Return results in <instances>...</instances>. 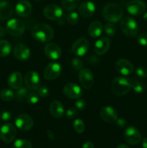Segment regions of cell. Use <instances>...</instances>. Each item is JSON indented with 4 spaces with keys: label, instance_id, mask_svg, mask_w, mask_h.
<instances>
[{
    "label": "cell",
    "instance_id": "50",
    "mask_svg": "<svg viewBox=\"0 0 147 148\" xmlns=\"http://www.w3.org/2000/svg\"><path fill=\"white\" fill-rule=\"evenodd\" d=\"M34 1H40V0H34Z\"/></svg>",
    "mask_w": 147,
    "mask_h": 148
},
{
    "label": "cell",
    "instance_id": "41",
    "mask_svg": "<svg viewBox=\"0 0 147 148\" xmlns=\"http://www.w3.org/2000/svg\"><path fill=\"white\" fill-rule=\"evenodd\" d=\"M76 116H77V110H76V108H69L66 111V118L69 119H72L75 118Z\"/></svg>",
    "mask_w": 147,
    "mask_h": 148
},
{
    "label": "cell",
    "instance_id": "12",
    "mask_svg": "<svg viewBox=\"0 0 147 148\" xmlns=\"http://www.w3.org/2000/svg\"><path fill=\"white\" fill-rule=\"evenodd\" d=\"M43 14L48 20H59L63 16V10L59 5L50 4L45 7L43 10Z\"/></svg>",
    "mask_w": 147,
    "mask_h": 148
},
{
    "label": "cell",
    "instance_id": "38",
    "mask_svg": "<svg viewBox=\"0 0 147 148\" xmlns=\"http://www.w3.org/2000/svg\"><path fill=\"white\" fill-rule=\"evenodd\" d=\"M37 90V94H38L39 96L41 97V98H46V97L49 95V90L46 86L40 85Z\"/></svg>",
    "mask_w": 147,
    "mask_h": 148
},
{
    "label": "cell",
    "instance_id": "13",
    "mask_svg": "<svg viewBox=\"0 0 147 148\" xmlns=\"http://www.w3.org/2000/svg\"><path fill=\"white\" fill-rule=\"evenodd\" d=\"M63 92L67 98L71 99H79L82 95V90L81 87L75 83H67L63 86Z\"/></svg>",
    "mask_w": 147,
    "mask_h": 148
},
{
    "label": "cell",
    "instance_id": "18",
    "mask_svg": "<svg viewBox=\"0 0 147 148\" xmlns=\"http://www.w3.org/2000/svg\"><path fill=\"white\" fill-rule=\"evenodd\" d=\"M95 9L96 7L92 1H85L79 5L78 12H79V15L82 16V17L89 18L93 15L95 12Z\"/></svg>",
    "mask_w": 147,
    "mask_h": 148
},
{
    "label": "cell",
    "instance_id": "48",
    "mask_svg": "<svg viewBox=\"0 0 147 148\" xmlns=\"http://www.w3.org/2000/svg\"><path fill=\"white\" fill-rule=\"evenodd\" d=\"M142 147L147 148V138H144L142 141Z\"/></svg>",
    "mask_w": 147,
    "mask_h": 148
},
{
    "label": "cell",
    "instance_id": "20",
    "mask_svg": "<svg viewBox=\"0 0 147 148\" xmlns=\"http://www.w3.org/2000/svg\"><path fill=\"white\" fill-rule=\"evenodd\" d=\"M44 52L46 56L48 59L56 60L59 59L61 56V49L57 44L53 43H48L44 49Z\"/></svg>",
    "mask_w": 147,
    "mask_h": 148
},
{
    "label": "cell",
    "instance_id": "46",
    "mask_svg": "<svg viewBox=\"0 0 147 148\" xmlns=\"http://www.w3.org/2000/svg\"><path fill=\"white\" fill-rule=\"evenodd\" d=\"M7 33V30H6V28H4V27H0V37H3V36H4Z\"/></svg>",
    "mask_w": 147,
    "mask_h": 148
},
{
    "label": "cell",
    "instance_id": "49",
    "mask_svg": "<svg viewBox=\"0 0 147 148\" xmlns=\"http://www.w3.org/2000/svg\"><path fill=\"white\" fill-rule=\"evenodd\" d=\"M117 148H129V147L125 144H120L117 147Z\"/></svg>",
    "mask_w": 147,
    "mask_h": 148
},
{
    "label": "cell",
    "instance_id": "31",
    "mask_svg": "<svg viewBox=\"0 0 147 148\" xmlns=\"http://www.w3.org/2000/svg\"><path fill=\"white\" fill-rule=\"evenodd\" d=\"M14 98V93L12 90L3 89L0 92V98L4 101H10Z\"/></svg>",
    "mask_w": 147,
    "mask_h": 148
},
{
    "label": "cell",
    "instance_id": "23",
    "mask_svg": "<svg viewBox=\"0 0 147 148\" xmlns=\"http://www.w3.org/2000/svg\"><path fill=\"white\" fill-rule=\"evenodd\" d=\"M14 9L12 5L7 0L0 1V20H6L12 16Z\"/></svg>",
    "mask_w": 147,
    "mask_h": 148
},
{
    "label": "cell",
    "instance_id": "6",
    "mask_svg": "<svg viewBox=\"0 0 147 148\" xmlns=\"http://www.w3.org/2000/svg\"><path fill=\"white\" fill-rule=\"evenodd\" d=\"M17 135V130L10 123L3 124L0 128V137L6 143H10L14 140Z\"/></svg>",
    "mask_w": 147,
    "mask_h": 148
},
{
    "label": "cell",
    "instance_id": "47",
    "mask_svg": "<svg viewBox=\"0 0 147 148\" xmlns=\"http://www.w3.org/2000/svg\"><path fill=\"white\" fill-rule=\"evenodd\" d=\"M46 134H47L48 137L49 139H50V140H53V139H54V134H53V132L52 131L48 130V131H47Z\"/></svg>",
    "mask_w": 147,
    "mask_h": 148
},
{
    "label": "cell",
    "instance_id": "9",
    "mask_svg": "<svg viewBox=\"0 0 147 148\" xmlns=\"http://www.w3.org/2000/svg\"><path fill=\"white\" fill-rule=\"evenodd\" d=\"M15 125L20 130L23 132L28 131L33 128L34 121L32 117L28 114H19L15 119Z\"/></svg>",
    "mask_w": 147,
    "mask_h": 148
},
{
    "label": "cell",
    "instance_id": "45",
    "mask_svg": "<svg viewBox=\"0 0 147 148\" xmlns=\"http://www.w3.org/2000/svg\"><path fill=\"white\" fill-rule=\"evenodd\" d=\"M82 148H95V147H94V145L92 144V143L89 141H86L83 144Z\"/></svg>",
    "mask_w": 147,
    "mask_h": 148
},
{
    "label": "cell",
    "instance_id": "33",
    "mask_svg": "<svg viewBox=\"0 0 147 148\" xmlns=\"http://www.w3.org/2000/svg\"><path fill=\"white\" fill-rule=\"evenodd\" d=\"M74 128L75 131L76 132L82 134L85 130L84 123V121L81 119H76L74 121Z\"/></svg>",
    "mask_w": 147,
    "mask_h": 148
},
{
    "label": "cell",
    "instance_id": "8",
    "mask_svg": "<svg viewBox=\"0 0 147 148\" xmlns=\"http://www.w3.org/2000/svg\"><path fill=\"white\" fill-rule=\"evenodd\" d=\"M89 43L84 38H80L75 40L71 46V51L76 56H83L88 52Z\"/></svg>",
    "mask_w": 147,
    "mask_h": 148
},
{
    "label": "cell",
    "instance_id": "14",
    "mask_svg": "<svg viewBox=\"0 0 147 148\" xmlns=\"http://www.w3.org/2000/svg\"><path fill=\"white\" fill-rule=\"evenodd\" d=\"M126 9L132 15L138 16L146 11V4L141 0H131L127 3Z\"/></svg>",
    "mask_w": 147,
    "mask_h": 148
},
{
    "label": "cell",
    "instance_id": "42",
    "mask_svg": "<svg viewBox=\"0 0 147 148\" xmlns=\"http://www.w3.org/2000/svg\"><path fill=\"white\" fill-rule=\"evenodd\" d=\"M75 107L77 110L79 111H83L86 108V101L83 99H78L75 102Z\"/></svg>",
    "mask_w": 147,
    "mask_h": 148
},
{
    "label": "cell",
    "instance_id": "2",
    "mask_svg": "<svg viewBox=\"0 0 147 148\" xmlns=\"http://www.w3.org/2000/svg\"><path fill=\"white\" fill-rule=\"evenodd\" d=\"M102 13L106 21L115 23L122 18L123 12L120 5L115 3H110L104 7Z\"/></svg>",
    "mask_w": 147,
    "mask_h": 148
},
{
    "label": "cell",
    "instance_id": "17",
    "mask_svg": "<svg viewBox=\"0 0 147 148\" xmlns=\"http://www.w3.org/2000/svg\"><path fill=\"white\" fill-rule=\"evenodd\" d=\"M115 69L118 73L121 74L123 76H127L129 75L133 72V66L127 59H121L117 61L115 63Z\"/></svg>",
    "mask_w": 147,
    "mask_h": 148
},
{
    "label": "cell",
    "instance_id": "4",
    "mask_svg": "<svg viewBox=\"0 0 147 148\" xmlns=\"http://www.w3.org/2000/svg\"><path fill=\"white\" fill-rule=\"evenodd\" d=\"M120 27L122 33L128 37H134L138 32V25L133 17L127 16L120 22Z\"/></svg>",
    "mask_w": 147,
    "mask_h": 148
},
{
    "label": "cell",
    "instance_id": "15",
    "mask_svg": "<svg viewBox=\"0 0 147 148\" xmlns=\"http://www.w3.org/2000/svg\"><path fill=\"white\" fill-rule=\"evenodd\" d=\"M79 82L84 89H90L94 85V77L92 72L88 69H83L79 70Z\"/></svg>",
    "mask_w": 147,
    "mask_h": 148
},
{
    "label": "cell",
    "instance_id": "28",
    "mask_svg": "<svg viewBox=\"0 0 147 148\" xmlns=\"http://www.w3.org/2000/svg\"><path fill=\"white\" fill-rule=\"evenodd\" d=\"M80 0H61L62 7L67 11H72L77 7Z\"/></svg>",
    "mask_w": 147,
    "mask_h": 148
},
{
    "label": "cell",
    "instance_id": "27",
    "mask_svg": "<svg viewBox=\"0 0 147 148\" xmlns=\"http://www.w3.org/2000/svg\"><path fill=\"white\" fill-rule=\"evenodd\" d=\"M12 51V46L10 42L6 40H0V57H7Z\"/></svg>",
    "mask_w": 147,
    "mask_h": 148
},
{
    "label": "cell",
    "instance_id": "32",
    "mask_svg": "<svg viewBox=\"0 0 147 148\" xmlns=\"http://www.w3.org/2000/svg\"><path fill=\"white\" fill-rule=\"evenodd\" d=\"M32 143L27 140H16L12 145V148H32Z\"/></svg>",
    "mask_w": 147,
    "mask_h": 148
},
{
    "label": "cell",
    "instance_id": "39",
    "mask_svg": "<svg viewBox=\"0 0 147 148\" xmlns=\"http://www.w3.org/2000/svg\"><path fill=\"white\" fill-rule=\"evenodd\" d=\"M138 43L143 46H147V33H140L137 38Z\"/></svg>",
    "mask_w": 147,
    "mask_h": 148
},
{
    "label": "cell",
    "instance_id": "16",
    "mask_svg": "<svg viewBox=\"0 0 147 148\" xmlns=\"http://www.w3.org/2000/svg\"><path fill=\"white\" fill-rule=\"evenodd\" d=\"M101 119L106 123H113L118 119V112L114 108L111 106L103 107L99 112Z\"/></svg>",
    "mask_w": 147,
    "mask_h": 148
},
{
    "label": "cell",
    "instance_id": "29",
    "mask_svg": "<svg viewBox=\"0 0 147 148\" xmlns=\"http://www.w3.org/2000/svg\"><path fill=\"white\" fill-rule=\"evenodd\" d=\"M28 93V88L21 87L17 90L16 92L14 93V97L18 101H23L24 100H26Z\"/></svg>",
    "mask_w": 147,
    "mask_h": 148
},
{
    "label": "cell",
    "instance_id": "43",
    "mask_svg": "<svg viewBox=\"0 0 147 148\" xmlns=\"http://www.w3.org/2000/svg\"><path fill=\"white\" fill-rule=\"evenodd\" d=\"M0 118H1V119L2 120V121H10L12 118L11 114H10V112H8V111H4L1 112V115H0Z\"/></svg>",
    "mask_w": 147,
    "mask_h": 148
},
{
    "label": "cell",
    "instance_id": "36",
    "mask_svg": "<svg viewBox=\"0 0 147 148\" xmlns=\"http://www.w3.org/2000/svg\"><path fill=\"white\" fill-rule=\"evenodd\" d=\"M104 30H105V33L108 36H110V37L115 36V31H116L115 25H112V23H107L105 27H104Z\"/></svg>",
    "mask_w": 147,
    "mask_h": 148
},
{
    "label": "cell",
    "instance_id": "35",
    "mask_svg": "<svg viewBox=\"0 0 147 148\" xmlns=\"http://www.w3.org/2000/svg\"><path fill=\"white\" fill-rule=\"evenodd\" d=\"M26 101L29 104H32V105L37 103V102L39 101V95L37 94V92H34V91L29 92L27 98H26Z\"/></svg>",
    "mask_w": 147,
    "mask_h": 148
},
{
    "label": "cell",
    "instance_id": "5",
    "mask_svg": "<svg viewBox=\"0 0 147 148\" xmlns=\"http://www.w3.org/2000/svg\"><path fill=\"white\" fill-rule=\"evenodd\" d=\"M7 32L13 36H21L25 30V24L20 19H11L9 20L6 25Z\"/></svg>",
    "mask_w": 147,
    "mask_h": 148
},
{
    "label": "cell",
    "instance_id": "26",
    "mask_svg": "<svg viewBox=\"0 0 147 148\" xmlns=\"http://www.w3.org/2000/svg\"><path fill=\"white\" fill-rule=\"evenodd\" d=\"M103 30V27L100 22L94 21L89 25L88 28V33L91 37L96 38L101 36Z\"/></svg>",
    "mask_w": 147,
    "mask_h": 148
},
{
    "label": "cell",
    "instance_id": "22",
    "mask_svg": "<svg viewBox=\"0 0 147 148\" xmlns=\"http://www.w3.org/2000/svg\"><path fill=\"white\" fill-rule=\"evenodd\" d=\"M110 46V40L107 37H102L95 43V51L97 54L103 55L108 52Z\"/></svg>",
    "mask_w": 147,
    "mask_h": 148
},
{
    "label": "cell",
    "instance_id": "11",
    "mask_svg": "<svg viewBox=\"0 0 147 148\" xmlns=\"http://www.w3.org/2000/svg\"><path fill=\"white\" fill-rule=\"evenodd\" d=\"M124 137L125 142L131 145H138L141 140V135L139 131L133 126L127 127L124 132Z\"/></svg>",
    "mask_w": 147,
    "mask_h": 148
},
{
    "label": "cell",
    "instance_id": "25",
    "mask_svg": "<svg viewBox=\"0 0 147 148\" xmlns=\"http://www.w3.org/2000/svg\"><path fill=\"white\" fill-rule=\"evenodd\" d=\"M22 75L19 72H14L8 77V85L14 90H17L22 85Z\"/></svg>",
    "mask_w": 147,
    "mask_h": 148
},
{
    "label": "cell",
    "instance_id": "24",
    "mask_svg": "<svg viewBox=\"0 0 147 148\" xmlns=\"http://www.w3.org/2000/svg\"><path fill=\"white\" fill-rule=\"evenodd\" d=\"M49 111L52 116L61 118L64 115V106L59 101H53L49 106Z\"/></svg>",
    "mask_w": 147,
    "mask_h": 148
},
{
    "label": "cell",
    "instance_id": "10",
    "mask_svg": "<svg viewBox=\"0 0 147 148\" xmlns=\"http://www.w3.org/2000/svg\"><path fill=\"white\" fill-rule=\"evenodd\" d=\"M24 84L30 90H37L40 86V77L34 71H30L24 75Z\"/></svg>",
    "mask_w": 147,
    "mask_h": 148
},
{
    "label": "cell",
    "instance_id": "1",
    "mask_svg": "<svg viewBox=\"0 0 147 148\" xmlns=\"http://www.w3.org/2000/svg\"><path fill=\"white\" fill-rule=\"evenodd\" d=\"M32 36L38 41L46 43L53 38L54 32L53 28L46 23H37L32 29Z\"/></svg>",
    "mask_w": 147,
    "mask_h": 148
},
{
    "label": "cell",
    "instance_id": "19",
    "mask_svg": "<svg viewBox=\"0 0 147 148\" xmlns=\"http://www.w3.org/2000/svg\"><path fill=\"white\" fill-rule=\"evenodd\" d=\"M13 54L14 57L19 60L25 61L30 57L31 53L30 49L26 45L20 43L14 46L13 49Z\"/></svg>",
    "mask_w": 147,
    "mask_h": 148
},
{
    "label": "cell",
    "instance_id": "30",
    "mask_svg": "<svg viewBox=\"0 0 147 148\" xmlns=\"http://www.w3.org/2000/svg\"><path fill=\"white\" fill-rule=\"evenodd\" d=\"M131 88L137 93H141L145 90V85L142 82L134 78L131 80Z\"/></svg>",
    "mask_w": 147,
    "mask_h": 148
},
{
    "label": "cell",
    "instance_id": "3",
    "mask_svg": "<svg viewBox=\"0 0 147 148\" xmlns=\"http://www.w3.org/2000/svg\"><path fill=\"white\" fill-rule=\"evenodd\" d=\"M131 89V79L123 77H118L111 83V90L118 96H122L129 92Z\"/></svg>",
    "mask_w": 147,
    "mask_h": 148
},
{
    "label": "cell",
    "instance_id": "44",
    "mask_svg": "<svg viewBox=\"0 0 147 148\" xmlns=\"http://www.w3.org/2000/svg\"><path fill=\"white\" fill-rule=\"evenodd\" d=\"M116 122H117V125L120 127H124L127 124L126 120L124 119H122V118L117 119Z\"/></svg>",
    "mask_w": 147,
    "mask_h": 148
},
{
    "label": "cell",
    "instance_id": "34",
    "mask_svg": "<svg viewBox=\"0 0 147 148\" xmlns=\"http://www.w3.org/2000/svg\"><path fill=\"white\" fill-rule=\"evenodd\" d=\"M67 21L71 25H76L79 21V15L76 12H71L67 14Z\"/></svg>",
    "mask_w": 147,
    "mask_h": 148
},
{
    "label": "cell",
    "instance_id": "40",
    "mask_svg": "<svg viewBox=\"0 0 147 148\" xmlns=\"http://www.w3.org/2000/svg\"><path fill=\"white\" fill-rule=\"evenodd\" d=\"M135 74L140 78H145L147 77V69L144 66H139L135 69Z\"/></svg>",
    "mask_w": 147,
    "mask_h": 148
},
{
    "label": "cell",
    "instance_id": "37",
    "mask_svg": "<svg viewBox=\"0 0 147 148\" xmlns=\"http://www.w3.org/2000/svg\"><path fill=\"white\" fill-rule=\"evenodd\" d=\"M71 66L76 70H81L83 68V62L79 58H74L71 60Z\"/></svg>",
    "mask_w": 147,
    "mask_h": 148
},
{
    "label": "cell",
    "instance_id": "21",
    "mask_svg": "<svg viewBox=\"0 0 147 148\" xmlns=\"http://www.w3.org/2000/svg\"><path fill=\"white\" fill-rule=\"evenodd\" d=\"M32 10L33 7L31 4L26 0H21L16 4V13L20 17H27L31 14Z\"/></svg>",
    "mask_w": 147,
    "mask_h": 148
},
{
    "label": "cell",
    "instance_id": "7",
    "mask_svg": "<svg viewBox=\"0 0 147 148\" xmlns=\"http://www.w3.org/2000/svg\"><path fill=\"white\" fill-rule=\"evenodd\" d=\"M62 66L58 62H53L49 63L43 71V76L48 80H53L61 75Z\"/></svg>",
    "mask_w": 147,
    "mask_h": 148
}]
</instances>
